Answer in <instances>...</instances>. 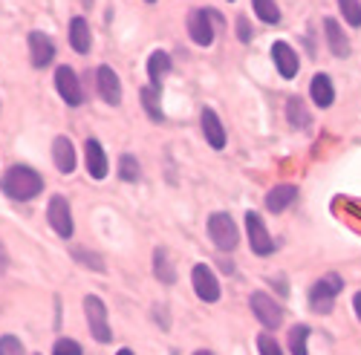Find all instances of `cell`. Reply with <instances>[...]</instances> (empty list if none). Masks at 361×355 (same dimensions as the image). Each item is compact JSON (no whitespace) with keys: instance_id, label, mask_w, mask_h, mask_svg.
Returning a JSON list of instances; mask_svg holds the SVG:
<instances>
[{"instance_id":"cell-1","label":"cell","mask_w":361,"mask_h":355,"mask_svg":"<svg viewBox=\"0 0 361 355\" xmlns=\"http://www.w3.org/2000/svg\"><path fill=\"white\" fill-rule=\"evenodd\" d=\"M4 194L9 199H32L44 191V176L35 170V168H29V165H12L6 173H4Z\"/></svg>"},{"instance_id":"cell-2","label":"cell","mask_w":361,"mask_h":355,"mask_svg":"<svg viewBox=\"0 0 361 355\" xmlns=\"http://www.w3.org/2000/svg\"><path fill=\"white\" fill-rule=\"evenodd\" d=\"M341 289H344V280L338 275H324L310 289V306H312V312H318V315H329V312H333V304H336Z\"/></svg>"},{"instance_id":"cell-3","label":"cell","mask_w":361,"mask_h":355,"mask_svg":"<svg viewBox=\"0 0 361 355\" xmlns=\"http://www.w3.org/2000/svg\"><path fill=\"white\" fill-rule=\"evenodd\" d=\"M84 315H87V323H90V332H93L96 341L107 344L113 338V330L107 323V306L99 294H87L84 298Z\"/></svg>"},{"instance_id":"cell-4","label":"cell","mask_w":361,"mask_h":355,"mask_svg":"<svg viewBox=\"0 0 361 355\" xmlns=\"http://www.w3.org/2000/svg\"><path fill=\"white\" fill-rule=\"evenodd\" d=\"M208 234H212V240L220 251H234L237 249V240H240V231L234 225V220L228 214H212L208 220Z\"/></svg>"},{"instance_id":"cell-5","label":"cell","mask_w":361,"mask_h":355,"mask_svg":"<svg viewBox=\"0 0 361 355\" xmlns=\"http://www.w3.org/2000/svg\"><path fill=\"white\" fill-rule=\"evenodd\" d=\"M249 304H252V312L257 315V320L263 323L266 330H278V327H281L283 309H281V304H278L275 298H269L266 292H252Z\"/></svg>"},{"instance_id":"cell-6","label":"cell","mask_w":361,"mask_h":355,"mask_svg":"<svg viewBox=\"0 0 361 355\" xmlns=\"http://www.w3.org/2000/svg\"><path fill=\"white\" fill-rule=\"evenodd\" d=\"M191 283H194V292H197L200 301H205V304L220 301V280H217V275L208 269L205 263H197V266H194Z\"/></svg>"},{"instance_id":"cell-7","label":"cell","mask_w":361,"mask_h":355,"mask_svg":"<svg viewBox=\"0 0 361 355\" xmlns=\"http://www.w3.org/2000/svg\"><path fill=\"white\" fill-rule=\"evenodd\" d=\"M47 220L49 225L55 228L58 237H73V214H70V202L61 197V194H55L47 205Z\"/></svg>"},{"instance_id":"cell-8","label":"cell","mask_w":361,"mask_h":355,"mask_svg":"<svg viewBox=\"0 0 361 355\" xmlns=\"http://www.w3.org/2000/svg\"><path fill=\"white\" fill-rule=\"evenodd\" d=\"M246 231H249V246H252V251H255L257 257H266V254L275 251V240L269 237L263 220H260L255 211L246 214Z\"/></svg>"},{"instance_id":"cell-9","label":"cell","mask_w":361,"mask_h":355,"mask_svg":"<svg viewBox=\"0 0 361 355\" xmlns=\"http://www.w3.org/2000/svg\"><path fill=\"white\" fill-rule=\"evenodd\" d=\"M188 35L197 46H212L214 41V18L205 9H194L188 15Z\"/></svg>"},{"instance_id":"cell-10","label":"cell","mask_w":361,"mask_h":355,"mask_svg":"<svg viewBox=\"0 0 361 355\" xmlns=\"http://www.w3.org/2000/svg\"><path fill=\"white\" fill-rule=\"evenodd\" d=\"M55 87L58 93H61V99L70 104V107H78L84 101V93H81V84H78V75L73 67H58L55 70Z\"/></svg>"},{"instance_id":"cell-11","label":"cell","mask_w":361,"mask_h":355,"mask_svg":"<svg viewBox=\"0 0 361 355\" xmlns=\"http://www.w3.org/2000/svg\"><path fill=\"white\" fill-rule=\"evenodd\" d=\"M96 84H99V96L107 104H118V101H122V81H118V75L113 73V67L102 64L96 70Z\"/></svg>"},{"instance_id":"cell-12","label":"cell","mask_w":361,"mask_h":355,"mask_svg":"<svg viewBox=\"0 0 361 355\" xmlns=\"http://www.w3.org/2000/svg\"><path fill=\"white\" fill-rule=\"evenodd\" d=\"M200 125H202V133H205V142L214 147V151H223L226 147V127L220 122V116L212 110V107H205L202 116H200Z\"/></svg>"},{"instance_id":"cell-13","label":"cell","mask_w":361,"mask_h":355,"mask_svg":"<svg viewBox=\"0 0 361 355\" xmlns=\"http://www.w3.org/2000/svg\"><path fill=\"white\" fill-rule=\"evenodd\" d=\"M29 58H32V67L44 70L47 64H52V58H55V44L49 35L44 32H32L29 35Z\"/></svg>"},{"instance_id":"cell-14","label":"cell","mask_w":361,"mask_h":355,"mask_svg":"<svg viewBox=\"0 0 361 355\" xmlns=\"http://www.w3.org/2000/svg\"><path fill=\"white\" fill-rule=\"evenodd\" d=\"M84 156H87V173L93 176V180H104L110 168H107V156H104V147L99 144V139H87Z\"/></svg>"},{"instance_id":"cell-15","label":"cell","mask_w":361,"mask_h":355,"mask_svg":"<svg viewBox=\"0 0 361 355\" xmlns=\"http://www.w3.org/2000/svg\"><path fill=\"white\" fill-rule=\"evenodd\" d=\"M272 58H275V67L283 78H295L298 75V52L286 44V41H275L272 44Z\"/></svg>"},{"instance_id":"cell-16","label":"cell","mask_w":361,"mask_h":355,"mask_svg":"<svg viewBox=\"0 0 361 355\" xmlns=\"http://www.w3.org/2000/svg\"><path fill=\"white\" fill-rule=\"evenodd\" d=\"M52 162L61 173H73L75 170V147L67 136H58L52 142Z\"/></svg>"},{"instance_id":"cell-17","label":"cell","mask_w":361,"mask_h":355,"mask_svg":"<svg viewBox=\"0 0 361 355\" xmlns=\"http://www.w3.org/2000/svg\"><path fill=\"white\" fill-rule=\"evenodd\" d=\"M168 73H171V55L162 52V49H157L154 55L147 58V78H150V87H154V90H162V81H165Z\"/></svg>"},{"instance_id":"cell-18","label":"cell","mask_w":361,"mask_h":355,"mask_svg":"<svg viewBox=\"0 0 361 355\" xmlns=\"http://www.w3.org/2000/svg\"><path fill=\"white\" fill-rule=\"evenodd\" d=\"M324 35H326V44H329V49H333L336 58H347L350 55V41L344 35V29L338 26V20L326 18L324 20Z\"/></svg>"},{"instance_id":"cell-19","label":"cell","mask_w":361,"mask_h":355,"mask_svg":"<svg viewBox=\"0 0 361 355\" xmlns=\"http://www.w3.org/2000/svg\"><path fill=\"white\" fill-rule=\"evenodd\" d=\"M310 96H312V101H315L321 110L336 101V87H333V81H329V75L318 73V75L310 81Z\"/></svg>"},{"instance_id":"cell-20","label":"cell","mask_w":361,"mask_h":355,"mask_svg":"<svg viewBox=\"0 0 361 355\" xmlns=\"http://www.w3.org/2000/svg\"><path fill=\"white\" fill-rule=\"evenodd\" d=\"M295 199H298V188L295 185H278V188H272L266 194V208L272 214H281V211L289 208Z\"/></svg>"},{"instance_id":"cell-21","label":"cell","mask_w":361,"mask_h":355,"mask_svg":"<svg viewBox=\"0 0 361 355\" xmlns=\"http://www.w3.org/2000/svg\"><path fill=\"white\" fill-rule=\"evenodd\" d=\"M70 46L75 52H90V26L84 18H73L70 20Z\"/></svg>"},{"instance_id":"cell-22","label":"cell","mask_w":361,"mask_h":355,"mask_svg":"<svg viewBox=\"0 0 361 355\" xmlns=\"http://www.w3.org/2000/svg\"><path fill=\"white\" fill-rule=\"evenodd\" d=\"M154 272H157V278H159L165 286H171V283L176 280V272H173V263H171V257H168V249H157V251H154Z\"/></svg>"},{"instance_id":"cell-23","label":"cell","mask_w":361,"mask_h":355,"mask_svg":"<svg viewBox=\"0 0 361 355\" xmlns=\"http://www.w3.org/2000/svg\"><path fill=\"white\" fill-rule=\"evenodd\" d=\"M139 99H142V107L147 110V116H150V122H162V107H159V90H154V87H145V90L139 93Z\"/></svg>"},{"instance_id":"cell-24","label":"cell","mask_w":361,"mask_h":355,"mask_svg":"<svg viewBox=\"0 0 361 355\" xmlns=\"http://www.w3.org/2000/svg\"><path fill=\"white\" fill-rule=\"evenodd\" d=\"M307 338H310V327H307V323H298V327H292L289 330V352L292 355H310Z\"/></svg>"},{"instance_id":"cell-25","label":"cell","mask_w":361,"mask_h":355,"mask_svg":"<svg viewBox=\"0 0 361 355\" xmlns=\"http://www.w3.org/2000/svg\"><path fill=\"white\" fill-rule=\"evenodd\" d=\"M286 116H289V125L292 127H310V113H307V107H304V101L300 99H289L286 101Z\"/></svg>"},{"instance_id":"cell-26","label":"cell","mask_w":361,"mask_h":355,"mask_svg":"<svg viewBox=\"0 0 361 355\" xmlns=\"http://www.w3.org/2000/svg\"><path fill=\"white\" fill-rule=\"evenodd\" d=\"M252 6H255V15L263 23H278L281 20V9H278L275 0H252Z\"/></svg>"},{"instance_id":"cell-27","label":"cell","mask_w":361,"mask_h":355,"mask_svg":"<svg viewBox=\"0 0 361 355\" xmlns=\"http://www.w3.org/2000/svg\"><path fill=\"white\" fill-rule=\"evenodd\" d=\"M118 176H122L125 182H136L139 180V162H136V156L125 154L122 159H118Z\"/></svg>"},{"instance_id":"cell-28","label":"cell","mask_w":361,"mask_h":355,"mask_svg":"<svg viewBox=\"0 0 361 355\" xmlns=\"http://www.w3.org/2000/svg\"><path fill=\"white\" fill-rule=\"evenodd\" d=\"M338 9L350 26H361V4L358 0H338Z\"/></svg>"},{"instance_id":"cell-29","label":"cell","mask_w":361,"mask_h":355,"mask_svg":"<svg viewBox=\"0 0 361 355\" xmlns=\"http://www.w3.org/2000/svg\"><path fill=\"white\" fill-rule=\"evenodd\" d=\"M257 349H260V355H283L281 344L275 341V335H269V332L257 335Z\"/></svg>"},{"instance_id":"cell-30","label":"cell","mask_w":361,"mask_h":355,"mask_svg":"<svg viewBox=\"0 0 361 355\" xmlns=\"http://www.w3.org/2000/svg\"><path fill=\"white\" fill-rule=\"evenodd\" d=\"M52 355H84V349H81L78 341H73V338H61V341H55Z\"/></svg>"},{"instance_id":"cell-31","label":"cell","mask_w":361,"mask_h":355,"mask_svg":"<svg viewBox=\"0 0 361 355\" xmlns=\"http://www.w3.org/2000/svg\"><path fill=\"white\" fill-rule=\"evenodd\" d=\"M26 349H23V344H20V338H15V335H4L0 338V355H23Z\"/></svg>"},{"instance_id":"cell-32","label":"cell","mask_w":361,"mask_h":355,"mask_svg":"<svg viewBox=\"0 0 361 355\" xmlns=\"http://www.w3.org/2000/svg\"><path fill=\"white\" fill-rule=\"evenodd\" d=\"M73 257H75L78 263H84V266H93L96 272H102V269H104V263H102L96 254H87V251H81V249H75V251H73Z\"/></svg>"},{"instance_id":"cell-33","label":"cell","mask_w":361,"mask_h":355,"mask_svg":"<svg viewBox=\"0 0 361 355\" xmlns=\"http://www.w3.org/2000/svg\"><path fill=\"white\" fill-rule=\"evenodd\" d=\"M237 38L243 41V44L252 41V29H249V18H246V15H240V18H237Z\"/></svg>"},{"instance_id":"cell-34","label":"cell","mask_w":361,"mask_h":355,"mask_svg":"<svg viewBox=\"0 0 361 355\" xmlns=\"http://www.w3.org/2000/svg\"><path fill=\"white\" fill-rule=\"evenodd\" d=\"M6 266H9V254H6L4 243H0V275H4V272H6Z\"/></svg>"},{"instance_id":"cell-35","label":"cell","mask_w":361,"mask_h":355,"mask_svg":"<svg viewBox=\"0 0 361 355\" xmlns=\"http://www.w3.org/2000/svg\"><path fill=\"white\" fill-rule=\"evenodd\" d=\"M353 309H355V318L361 320V292H355V298H353Z\"/></svg>"},{"instance_id":"cell-36","label":"cell","mask_w":361,"mask_h":355,"mask_svg":"<svg viewBox=\"0 0 361 355\" xmlns=\"http://www.w3.org/2000/svg\"><path fill=\"white\" fill-rule=\"evenodd\" d=\"M194 355H214V352H208V349H197Z\"/></svg>"},{"instance_id":"cell-37","label":"cell","mask_w":361,"mask_h":355,"mask_svg":"<svg viewBox=\"0 0 361 355\" xmlns=\"http://www.w3.org/2000/svg\"><path fill=\"white\" fill-rule=\"evenodd\" d=\"M116 355H133V352H130V349H118Z\"/></svg>"},{"instance_id":"cell-38","label":"cell","mask_w":361,"mask_h":355,"mask_svg":"<svg viewBox=\"0 0 361 355\" xmlns=\"http://www.w3.org/2000/svg\"><path fill=\"white\" fill-rule=\"evenodd\" d=\"M145 4H157V0H145Z\"/></svg>"}]
</instances>
